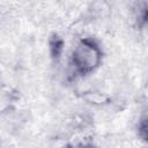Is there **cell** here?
Returning a JSON list of instances; mask_svg holds the SVG:
<instances>
[{
    "label": "cell",
    "instance_id": "1",
    "mask_svg": "<svg viewBox=\"0 0 148 148\" xmlns=\"http://www.w3.org/2000/svg\"><path fill=\"white\" fill-rule=\"evenodd\" d=\"M101 61V52L98 47L90 40H82L77 44L73 53V62L77 71L87 73L98 66Z\"/></svg>",
    "mask_w": 148,
    "mask_h": 148
}]
</instances>
